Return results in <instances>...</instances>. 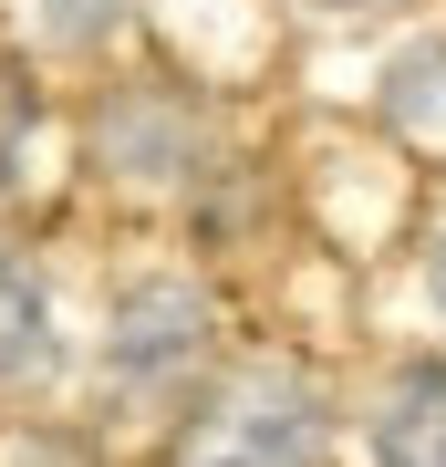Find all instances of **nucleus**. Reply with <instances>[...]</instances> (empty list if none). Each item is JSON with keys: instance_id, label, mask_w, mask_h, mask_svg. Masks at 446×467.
<instances>
[{"instance_id": "obj_1", "label": "nucleus", "mask_w": 446, "mask_h": 467, "mask_svg": "<svg viewBox=\"0 0 446 467\" xmlns=\"http://www.w3.org/2000/svg\"><path fill=\"white\" fill-rule=\"evenodd\" d=\"M177 467H332V426L291 374H249L187 416Z\"/></svg>"}, {"instance_id": "obj_2", "label": "nucleus", "mask_w": 446, "mask_h": 467, "mask_svg": "<svg viewBox=\"0 0 446 467\" xmlns=\"http://www.w3.org/2000/svg\"><path fill=\"white\" fill-rule=\"evenodd\" d=\"M198 333H208L198 291H135L125 322H115V364H125V374H166V364L198 353Z\"/></svg>"}, {"instance_id": "obj_3", "label": "nucleus", "mask_w": 446, "mask_h": 467, "mask_svg": "<svg viewBox=\"0 0 446 467\" xmlns=\"http://www.w3.org/2000/svg\"><path fill=\"white\" fill-rule=\"evenodd\" d=\"M374 457L384 467H446V364H415L395 384V405L374 426Z\"/></svg>"}, {"instance_id": "obj_4", "label": "nucleus", "mask_w": 446, "mask_h": 467, "mask_svg": "<svg viewBox=\"0 0 446 467\" xmlns=\"http://www.w3.org/2000/svg\"><path fill=\"white\" fill-rule=\"evenodd\" d=\"M42 364H52V301L21 260H0V384H21Z\"/></svg>"}, {"instance_id": "obj_5", "label": "nucleus", "mask_w": 446, "mask_h": 467, "mask_svg": "<svg viewBox=\"0 0 446 467\" xmlns=\"http://www.w3.org/2000/svg\"><path fill=\"white\" fill-rule=\"evenodd\" d=\"M21 135H32V84H21L11 52H0V177L21 167Z\"/></svg>"}, {"instance_id": "obj_6", "label": "nucleus", "mask_w": 446, "mask_h": 467, "mask_svg": "<svg viewBox=\"0 0 446 467\" xmlns=\"http://www.w3.org/2000/svg\"><path fill=\"white\" fill-rule=\"evenodd\" d=\"M436 301H446V250H436Z\"/></svg>"}, {"instance_id": "obj_7", "label": "nucleus", "mask_w": 446, "mask_h": 467, "mask_svg": "<svg viewBox=\"0 0 446 467\" xmlns=\"http://www.w3.org/2000/svg\"><path fill=\"white\" fill-rule=\"evenodd\" d=\"M312 11H353V0H312Z\"/></svg>"}]
</instances>
